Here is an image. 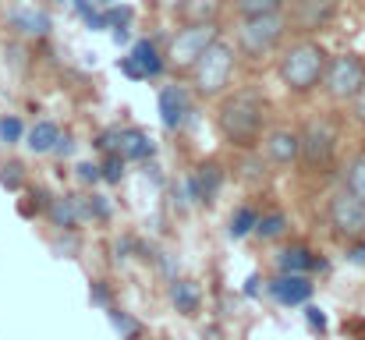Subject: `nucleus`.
<instances>
[{
    "label": "nucleus",
    "instance_id": "12",
    "mask_svg": "<svg viewBox=\"0 0 365 340\" xmlns=\"http://www.w3.org/2000/svg\"><path fill=\"white\" fill-rule=\"evenodd\" d=\"M231 7V0H178L181 21H220V14Z\"/></svg>",
    "mask_w": 365,
    "mask_h": 340
},
{
    "label": "nucleus",
    "instance_id": "8",
    "mask_svg": "<svg viewBox=\"0 0 365 340\" xmlns=\"http://www.w3.org/2000/svg\"><path fill=\"white\" fill-rule=\"evenodd\" d=\"M330 227L337 237L344 241H362L365 237V202L359 195H351L348 188H341L330 199Z\"/></svg>",
    "mask_w": 365,
    "mask_h": 340
},
{
    "label": "nucleus",
    "instance_id": "5",
    "mask_svg": "<svg viewBox=\"0 0 365 340\" xmlns=\"http://www.w3.org/2000/svg\"><path fill=\"white\" fill-rule=\"evenodd\" d=\"M220 36V21H181V29H174V36L167 39L163 50V68L178 78H185L192 71V64L202 57V50Z\"/></svg>",
    "mask_w": 365,
    "mask_h": 340
},
{
    "label": "nucleus",
    "instance_id": "17",
    "mask_svg": "<svg viewBox=\"0 0 365 340\" xmlns=\"http://www.w3.org/2000/svg\"><path fill=\"white\" fill-rule=\"evenodd\" d=\"M57 138H61L57 124L39 120V124L29 131V149H32V153H50V149H57Z\"/></svg>",
    "mask_w": 365,
    "mask_h": 340
},
{
    "label": "nucleus",
    "instance_id": "19",
    "mask_svg": "<svg viewBox=\"0 0 365 340\" xmlns=\"http://www.w3.org/2000/svg\"><path fill=\"white\" fill-rule=\"evenodd\" d=\"M255 224H259V213H255L252 206H242V210L231 217V234H235V237H245V234L255 230Z\"/></svg>",
    "mask_w": 365,
    "mask_h": 340
},
{
    "label": "nucleus",
    "instance_id": "11",
    "mask_svg": "<svg viewBox=\"0 0 365 340\" xmlns=\"http://www.w3.org/2000/svg\"><path fill=\"white\" fill-rule=\"evenodd\" d=\"M309 294H312V284L305 273H284L280 280H273V298L284 305H302L309 302Z\"/></svg>",
    "mask_w": 365,
    "mask_h": 340
},
{
    "label": "nucleus",
    "instance_id": "23",
    "mask_svg": "<svg viewBox=\"0 0 365 340\" xmlns=\"http://www.w3.org/2000/svg\"><path fill=\"white\" fill-rule=\"evenodd\" d=\"M0 135H4V138H7V142H14V138H18V135H21V124H18V120H14V117H7V120H4V124H0Z\"/></svg>",
    "mask_w": 365,
    "mask_h": 340
},
{
    "label": "nucleus",
    "instance_id": "21",
    "mask_svg": "<svg viewBox=\"0 0 365 340\" xmlns=\"http://www.w3.org/2000/svg\"><path fill=\"white\" fill-rule=\"evenodd\" d=\"M178 100H181V93H178V89H167V93L160 96V110H163V117H167V124H178V120H181V113H185V107H181Z\"/></svg>",
    "mask_w": 365,
    "mask_h": 340
},
{
    "label": "nucleus",
    "instance_id": "22",
    "mask_svg": "<svg viewBox=\"0 0 365 340\" xmlns=\"http://www.w3.org/2000/svg\"><path fill=\"white\" fill-rule=\"evenodd\" d=\"M348 113H351V120H355L359 128H365V86H362V93H355V96L348 100Z\"/></svg>",
    "mask_w": 365,
    "mask_h": 340
},
{
    "label": "nucleus",
    "instance_id": "1",
    "mask_svg": "<svg viewBox=\"0 0 365 340\" xmlns=\"http://www.w3.org/2000/svg\"><path fill=\"white\" fill-rule=\"evenodd\" d=\"M213 124L220 138L235 149H259V138L266 135V117L269 103L259 89H227L220 100H213Z\"/></svg>",
    "mask_w": 365,
    "mask_h": 340
},
{
    "label": "nucleus",
    "instance_id": "15",
    "mask_svg": "<svg viewBox=\"0 0 365 340\" xmlns=\"http://www.w3.org/2000/svg\"><path fill=\"white\" fill-rule=\"evenodd\" d=\"M344 188L365 202V149H355V153H351V160H348V167H344Z\"/></svg>",
    "mask_w": 365,
    "mask_h": 340
},
{
    "label": "nucleus",
    "instance_id": "2",
    "mask_svg": "<svg viewBox=\"0 0 365 340\" xmlns=\"http://www.w3.org/2000/svg\"><path fill=\"white\" fill-rule=\"evenodd\" d=\"M327 61H330V50L312 39V36H298L291 39L284 50H280V61H277V75L284 82V89L291 96H312L323 82V71H327Z\"/></svg>",
    "mask_w": 365,
    "mask_h": 340
},
{
    "label": "nucleus",
    "instance_id": "16",
    "mask_svg": "<svg viewBox=\"0 0 365 340\" xmlns=\"http://www.w3.org/2000/svg\"><path fill=\"white\" fill-rule=\"evenodd\" d=\"M312 266H316V259L305 244H291V248L280 252V269L284 273H309Z\"/></svg>",
    "mask_w": 365,
    "mask_h": 340
},
{
    "label": "nucleus",
    "instance_id": "20",
    "mask_svg": "<svg viewBox=\"0 0 365 340\" xmlns=\"http://www.w3.org/2000/svg\"><path fill=\"white\" fill-rule=\"evenodd\" d=\"M284 227H287L284 213H269V217H259L255 234H259V237H266V241H273V237H280V234H284Z\"/></svg>",
    "mask_w": 365,
    "mask_h": 340
},
{
    "label": "nucleus",
    "instance_id": "7",
    "mask_svg": "<svg viewBox=\"0 0 365 340\" xmlns=\"http://www.w3.org/2000/svg\"><path fill=\"white\" fill-rule=\"evenodd\" d=\"M362 86H365V57L362 53L348 50V53H334V57L327 61V71H323L319 89H323V96H327L330 103H348L355 93H362Z\"/></svg>",
    "mask_w": 365,
    "mask_h": 340
},
{
    "label": "nucleus",
    "instance_id": "6",
    "mask_svg": "<svg viewBox=\"0 0 365 340\" xmlns=\"http://www.w3.org/2000/svg\"><path fill=\"white\" fill-rule=\"evenodd\" d=\"M337 145H341L337 124L327 120V117H312L298 131V163L309 167V170H316V174H323L337 160Z\"/></svg>",
    "mask_w": 365,
    "mask_h": 340
},
{
    "label": "nucleus",
    "instance_id": "10",
    "mask_svg": "<svg viewBox=\"0 0 365 340\" xmlns=\"http://www.w3.org/2000/svg\"><path fill=\"white\" fill-rule=\"evenodd\" d=\"M220 188H224V163H220V160H202V163L192 170V177H188V192H192V199L202 202V206H210V202L220 195Z\"/></svg>",
    "mask_w": 365,
    "mask_h": 340
},
{
    "label": "nucleus",
    "instance_id": "4",
    "mask_svg": "<svg viewBox=\"0 0 365 340\" xmlns=\"http://www.w3.org/2000/svg\"><path fill=\"white\" fill-rule=\"evenodd\" d=\"M287 29H291V18L287 11H266V14H248L238 18V29H235V50L238 57L248 61H262L269 53H277L287 39Z\"/></svg>",
    "mask_w": 365,
    "mask_h": 340
},
{
    "label": "nucleus",
    "instance_id": "13",
    "mask_svg": "<svg viewBox=\"0 0 365 340\" xmlns=\"http://www.w3.org/2000/svg\"><path fill=\"white\" fill-rule=\"evenodd\" d=\"M167 294H170V305H174L181 316H195L199 305H202V294H199V287H195L192 280H174Z\"/></svg>",
    "mask_w": 365,
    "mask_h": 340
},
{
    "label": "nucleus",
    "instance_id": "3",
    "mask_svg": "<svg viewBox=\"0 0 365 340\" xmlns=\"http://www.w3.org/2000/svg\"><path fill=\"white\" fill-rule=\"evenodd\" d=\"M235 71H238V50H235L231 39L217 36V39L202 50V57L192 64V71H188L185 78H188V89H192L195 100L213 103V100H220V96L231 89Z\"/></svg>",
    "mask_w": 365,
    "mask_h": 340
},
{
    "label": "nucleus",
    "instance_id": "9",
    "mask_svg": "<svg viewBox=\"0 0 365 340\" xmlns=\"http://www.w3.org/2000/svg\"><path fill=\"white\" fill-rule=\"evenodd\" d=\"M262 160L269 167H294L298 163V131L291 128H266V135L259 138Z\"/></svg>",
    "mask_w": 365,
    "mask_h": 340
},
{
    "label": "nucleus",
    "instance_id": "18",
    "mask_svg": "<svg viewBox=\"0 0 365 340\" xmlns=\"http://www.w3.org/2000/svg\"><path fill=\"white\" fill-rule=\"evenodd\" d=\"M294 0H231V7L238 11V18L248 14H266V11H287Z\"/></svg>",
    "mask_w": 365,
    "mask_h": 340
},
{
    "label": "nucleus",
    "instance_id": "14",
    "mask_svg": "<svg viewBox=\"0 0 365 340\" xmlns=\"http://www.w3.org/2000/svg\"><path fill=\"white\" fill-rule=\"evenodd\" d=\"M46 217H50V224L61 227V230H75L78 227V202L68 199V195H53L46 202Z\"/></svg>",
    "mask_w": 365,
    "mask_h": 340
},
{
    "label": "nucleus",
    "instance_id": "24",
    "mask_svg": "<svg viewBox=\"0 0 365 340\" xmlns=\"http://www.w3.org/2000/svg\"><path fill=\"white\" fill-rule=\"evenodd\" d=\"M351 262H362L365 266V237L362 241H351Z\"/></svg>",
    "mask_w": 365,
    "mask_h": 340
}]
</instances>
